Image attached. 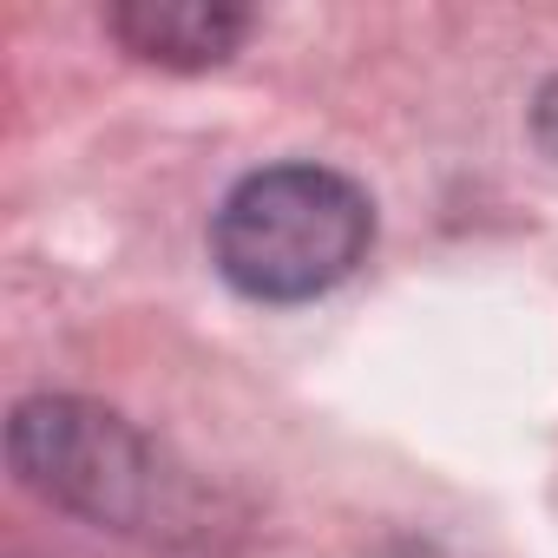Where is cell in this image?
<instances>
[{"mask_svg": "<svg viewBox=\"0 0 558 558\" xmlns=\"http://www.w3.org/2000/svg\"><path fill=\"white\" fill-rule=\"evenodd\" d=\"M375 243L368 197L323 165H276L243 178L210 230L217 269L256 303H310L336 290Z\"/></svg>", "mask_w": 558, "mask_h": 558, "instance_id": "cell-1", "label": "cell"}, {"mask_svg": "<svg viewBox=\"0 0 558 558\" xmlns=\"http://www.w3.org/2000/svg\"><path fill=\"white\" fill-rule=\"evenodd\" d=\"M14 460L34 486L86 506V512H125V499L145 486L138 453L112 414H86L66 401L21 408L14 421Z\"/></svg>", "mask_w": 558, "mask_h": 558, "instance_id": "cell-2", "label": "cell"}, {"mask_svg": "<svg viewBox=\"0 0 558 558\" xmlns=\"http://www.w3.org/2000/svg\"><path fill=\"white\" fill-rule=\"evenodd\" d=\"M112 34L158 66H217L250 34V21L236 8H210V0H132L112 14Z\"/></svg>", "mask_w": 558, "mask_h": 558, "instance_id": "cell-3", "label": "cell"}, {"mask_svg": "<svg viewBox=\"0 0 558 558\" xmlns=\"http://www.w3.org/2000/svg\"><path fill=\"white\" fill-rule=\"evenodd\" d=\"M538 138H545V151L558 158V80H551L545 99H538Z\"/></svg>", "mask_w": 558, "mask_h": 558, "instance_id": "cell-4", "label": "cell"}]
</instances>
